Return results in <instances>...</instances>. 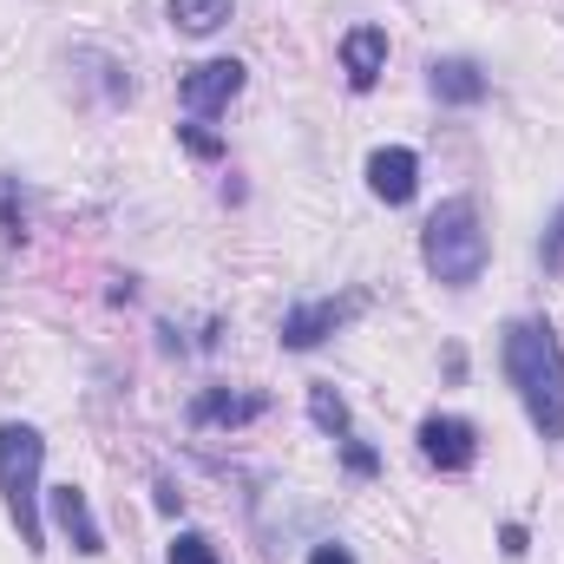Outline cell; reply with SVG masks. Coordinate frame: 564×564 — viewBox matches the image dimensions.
<instances>
[{
    "label": "cell",
    "mask_w": 564,
    "mask_h": 564,
    "mask_svg": "<svg viewBox=\"0 0 564 564\" xmlns=\"http://www.w3.org/2000/svg\"><path fill=\"white\" fill-rule=\"evenodd\" d=\"M46 512H53V525L66 532V545H73L79 558H99V552H106V525L93 519L86 486H73V479H66V486H53V492H46Z\"/></svg>",
    "instance_id": "7"
},
{
    "label": "cell",
    "mask_w": 564,
    "mask_h": 564,
    "mask_svg": "<svg viewBox=\"0 0 564 564\" xmlns=\"http://www.w3.org/2000/svg\"><path fill=\"white\" fill-rule=\"evenodd\" d=\"M164 564H224V552H217V539H204V532H177L171 552H164Z\"/></svg>",
    "instance_id": "14"
},
{
    "label": "cell",
    "mask_w": 564,
    "mask_h": 564,
    "mask_svg": "<svg viewBox=\"0 0 564 564\" xmlns=\"http://www.w3.org/2000/svg\"><path fill=\"white\" fill-rule=\"evenodd\" d=\"M270 414V394H237V388H204L197 401H191V426L197 433H210V426H250Z\"/></svg>",
    "instance_id": "10"
},
{
    "label": "cell",
    "mask_w": 564,
    "mask_h": 564,
    "mask_svg": "<svg viewBox=\"0 0 564 564\" xmlns=\"http://www.w3.org/2000/svg\"><path fill=\"white\" fill-rule=\"evenodd\" d=\"M499 552H506V558H525V552H532L525 525H506V532H499Z\"/></svg>",
    "instance_id": "21"
},
{
    "label": "cell",
    "mask_w": 564,
    "mask_h": 564,
    "mask_svg": "<svg viewBox=\"0 0 564 564\" xmlns=\"http://www.w3.org/2000/svg\"><path fill=\"white\" fill-rule=\"evenodd\" d=\"M426 93L440 99V106H486V93H492V73L479 66V59H459V53H446V59H433L426 66Z\"/></svg>",
    "instance_id": "9"
},
{
    "label": "cell",
    "mask_w": 564,
    "mask_h": 564,
    "mask_svg": "<svg viewBox=\"0 0 564 564\" xmlns=\"http://www.w3.org/2000/svg\"><path fill=\"white\" fill-rule=\"evenodd\" d=\"M486 257H492V237H486L473 197H446L421 224V263L440 289H473L486 276Z\"/></svg>",
    "instance_id": "2"
},
{
    "label": "cell",
    "mask_w": 564,
    "mask_h": 564,
    "mask_svg": "<svg viewBox=\"0 0 564 564\" xmlns=\"http://www.w3.org/2000/svg\"><path fill=\"white\" fill-rule=\"evenodd\" d=\"M499 368L519 388L525 421L539 426V440H564V348L558 328L545 315H519L499 335Z\"/></svg>",
    "instance_id": "1"
},
{
    "label": "cell",
    "mask_w": 564,
    "mask_h": 564,
    "mask_svg": "<svg viewBox=\"0 0 564 564\" xmlns=\"http://www.w3.org/2000/svg\"><path fill=\"white\" fill-rule=\"evenodd\" d=\"M539 263H545V276H564V204L552 210V224L539 237Z\"/></svg>",
    "instance_id": "16"
},
{
    "label": "cell",
    "mask_w": 564,
    "mask_h": 564,
    "mask_svg": "<svg viewBox=\"0 0 564 564\" xmlns=\"http://www.w3.org/2000/svg\"><path fill=\"white\" fill-rule=\"evenodd\" d=\"M40 466H46L40 426L0 421V499H7V519H13V532H20V545L33 558L46 552V532H40Z\"/></svg>",
    "instance_id": "3"
},
{
    "label": "cell",
    "mask_w": 564,
    "mask_h": 564,
    "mask_svg": "<svg viewBox=\"0 0 564 564\" xmlns=\"http://www.w3.org/2000/svg\"><path fill=\"white\" fill-rule=\"evenodd\" d=\"M177 144H184L191 158H204V164H217V158H224V139H217V132H204V119L177 126Z\"/></svg>",
    "instance_id": "18"
},
{
    "label": "cell",
    "mask_w": 564,
    "mask_h": 564,
    "mask_svg": "<svg viewBox=\"0 0 564 564\" xmlns=\"http://www.w3.org/2000/svg\"><path fill=\"white\" fill-rule=\"evenodd\" d=\"M335 446H341V466H348L355 479H375V473H381V453H375L368 440H355V433H348V440H335Z\"/></svg>",
    "instance_id": "17"
},
{
    "label": "cell",
    "mask_w": 564,
    "mask_h": 564,
    "mask_svg": "<svg viewBox=\"0 0 564 564\" xmlns=\"http://www.w3.org/2000/svg\"><path fill=\"white\" fill-rule=\"evenodd\" d=\"M308 421H315V433H328V440H348V426H355L348 394H335V381H315L308 388Z\"/></svg>",
    "instance_id": "13"
},
{
    "label": "cell",
    "mask_w": 564,
    "mask_h": 564,
    "mask_svg": "<svg viewBox=\"0 0 564 564\" xmlns=\"http://www.w3.org/2000/svg\"><path fill=\"white\" fill-rule=\"evenodd\" d=\"M355 315H361V295H322V302H295V308L282 315V348H289V355H308V348H322L328 335H341Z\"/></svg>",
    "instance_id": "5"
},
{
    "label": "cell",
    "mask_w": 564,
    "mask_h": 564,
    "mask_svg": "<svg viewBox=\"0 0 564 564\" xmlns=\"http://www.w3.org/2000/svg\"><path fill=\"white\" fill-rule=\"evenodd\" d=\"M308 564H355V552L335 545V539H322V545H308Z\"/></svg>",
    "instance_id": "19"
},
{
    "label": "cell",
    "mask_w": 564,
    "mask_h": 564,
    "mask_svg": "<svg viewBox=\"0 0 564 564\" xmlns=\"http://www.w3.org/2000/svg\"><path fill=\"white\" fill-rule=\"evenodd\" d=\"M26 237V204H20V184L0 177V243H20Z\"/></svg>",
    "instance_id": "15"
},
{
    "label": "cell",
    "mask_w": 564,
    "mask_h": 564,
    "mask_svg": "<svg viewBox=\"0 0 564 564\" xmlns=\"http://www.w3.org/2000/svg\"><path fill=\"white\" fill-rule=\"evenodd\" d=\"M171 26L191 33V40H210L217 26H230V0H164Z\"/></svg>",
    "instance_id": "12"
},
{
    "label": "cell",
    "mask_w": 564,
    "mask_h": 564,
    "mask_svg": "<svg viewBox=\"0 0 564 564\" xmlns=\"http://www.w3.org/2000/svg\"><path fill=\"white\" fill-rule=\"evenodd\" d=\"M368 191H375L388 210L414 204V191H421V151H408V144H381V151H368Z\"/></svg>",
    "instance_id": "8"
},
{
    "label": "cell",
    "mask_w": 564,
    "mask_h": 564,
    "mask_svg": "<svg viewBox=\"0 0 564 564\" xmlns=\"http://www.w3.org/2000/svg\"><path fill=\"white\" fill-rule=\"evenodd\" d=\"M151 492H158V512H164V519H177V512H184V492H177L171 479H158Z\"/></svg>",
    "instance_id": "20"
},
{
    "label": "cell",
    "mask_w": 564,
    "mask_h": 564,
    "mask_svg": "<svg viewBox=\"0 0 564 564\" xmlns=\"http://www.w3.org/2000/svg\"><path fill=\"white\" fill-rule=\"evenodd\" d=\"M414 440H421V459L440 466V473H473L479 466V426L466 414H426L414 426Z\"/></svg>",
    "instance_id": "6"
},
{
    "label": "cell",
    "mask_w": 564,
    "mask_h": 564,
    "mask_svg": "<svg viewBox=\"0 0 564 564\" xmlns=\"http://www.w3.org/2000/svg\"><path fill=\"white\" fill-rule=\"evenodd\" d=\"M341 73L355 93H375L388 73V26H348L341 33Z\"/></svg>",
    "instance_id": "11"
},
{
    "label": "cell",
    "mask_w": 564,
    "mask_h": 564,
    "mask_svg": "<svg viewBox=\"0 0 564 564\" xmlns=\"http://www.w3.org/2000/svg\"><path fill=\"white\" fill-rule=\"evenodd\" d=\"M243 79H250L243 59H204V66L177 73V106H184L191 119H217V112L243 93Z\"/></svg>",
    "instance_id": "4"
}]
</instances>
